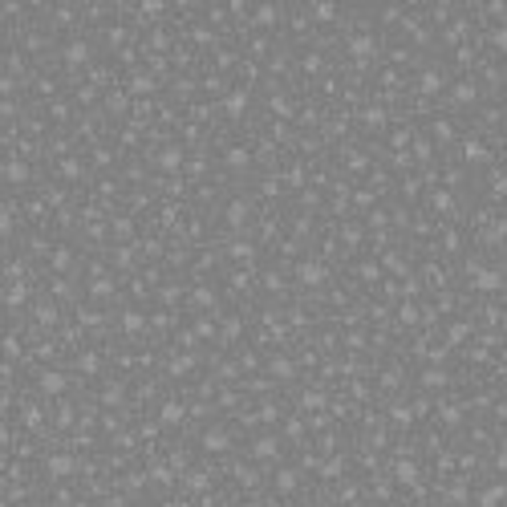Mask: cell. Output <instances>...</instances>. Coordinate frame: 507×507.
<instances>
[{
	"instance_id": "15",
	"label": "cell",
	"mask_w": 507,
	"mask_h": 507,
	"mask_svg": "<svg viewBox=\"0 0 507 507\" xmlns=\"http://www.w3.org/2000/svg\"><path fill=\"white\" fill-rule=\"evenodd\" d=\"M454 98H458V102H471V98H475V90H471V85H458V90H454Z\"/></svg>"
},
{
	"instance_id": "16",
	"label": "cell",
	"mask_w": 507,
	"mask_h": 507,
	"mask_svg": "<svg viewBox=\"0 0 507 507\" xmlns=\"http://www.w3.org/2000/svg\"><path fill=\"white\" fill-rule=\"evenodd\" d=\"M20 300H25V288H20V284H16V288H12V292H8V304H20Z\"/></svg>"
},
{
	"instance_id": "9",
	"label": "cell",
	"mask_w": 507,
	"mask_h": 507,
	"mask_svg": "<svg viewBox=\"0 0 507 507\" xmlns=\"http://www.w3.org/2000/svg\"><path fill=\"white\" fill-rule=\"evenodd\" d=\"M4 174H8L12 183H25V167H20V163H8V167H4Z\"/></svg>"
},
{
	"instance_id": "13",
	"label": "cell",
	"mask_w": 507,
	"mask_h": 507,
	"mask_svg": "<svg viewBox=\"0 0 507 507\" xmlns=\"http://www.w3.org/2000/svg\"><path fill=\"white\" fill-rule=\"evenodd\" d=\"M69 471H73L69 458H53V475H69Z\"/></svg>"
},
{
	"instance_id": "3",
	"label": "cell",
	"mask_w": 507,
	"mask_h": 507,
	"mask_svg": "<svg viewBox=\"0 0 507 507\" xmlns=\"http://www.w3.org/2000/svg\"><path fill=\"white\" fill-rule=\"evenodd\" d=\"M203 447H207V451H224V447H227V434H224V430H211V434H203Z\"/></svg>"
},
{
	"instance_id": "5",
	"label": "cell",
	"mask_w": 507,
	"mask_h": 507,
	"mask_svg": "<svg viewBox=\"0 0 507 507\" xmlns=\"http://www.w3.org/2000/svg\"><path fill=\"white\" fill-rule=\"evenodd\" d=\"M398 479H402V483H414V479H418V467L402 458V462H398Z\"/></svg>"
},
{
	"instance_id": "7",
	"label": "cell",
	"mask_w": 507,
	"mask_h": 507,
	"mask_svg": "<svg viewBox=\"0 0 507 507\" xmlns=\"http://www.w3.org/2000/svg\"><path fill=\"white\" fill-rule=\"evenodd\" d=\"M300 276H304V280H308V284H317V280H321V276H325V272H321L317 264H304V268H300Z\"/></svg>"
},
{
	"instance_id": "12",
	"label": "cell",
	"mask_w": 507,
	"mask_h": 507,
	"mask_svg": "<svg viewBox=\"0 0 507 507\" xmlns=\"http://www.w3.org/2000/svg\"><path fill=\"white\" fill-rule=\"evenodd\" d=\"M443 382H447L443 369H426V386H443Z\"/></svg>"
},
{
	"instance_id": "4",
	"label": "cell",
	"mask_w": 507,
	"mask_h": 507,
	"mask_svg": "<svg viewBox=\"0 0 507 507\" xmlns=\"http://www.w3.org/2000/svg\"><path fill=\"white\" fill-rule=\"evenodd\" d=\"M85 53H90V49L77 41V45H69V49H65V61H69V65H81V61H85Z\"/></svg>"
},
{
	"instance_id": "10",
	"label": "cell",
	"mask_w": 507,
	"mask_h": 507,
	"mask_svg": "<svg viewBox=\"0 0 507 507\" xmlns=\"http://www.w3.org/2000/svg\"><path fill=\"white\" fill-rule=\"evenodd\" d=\"M256 454H260V458H264V454H276V443H272V438H260V443H256Z\"/></svg>"
},
{
	"instance_id": "1",
	"label": "cell",
	"mask_w": 507,
	"mask_h": 507,
	"mask_svg": "<svg viewBox=\"0 0 507 507\" xmlns=\"http://www.w3.org/2000/svg\"><path fill=\"white\" fill-rule=\"evenodd\" d=\"M507 499V487H487L483 495H479V507H499Z\"/></svg>"
},
{
	"instance_id": "2",
	"label": "cell",
	"mask_w": 507,
	"mask_h": 507,
	"mask_svg": "<svg viewBox=\"0 0 507 507\" xmlns=\"http://www.w3.org/2000/svg\"><path fill=\"white\" fill-rule=\"evenodd\" d=\"M61 390H65L61 373H41V394H61Z\"/></svg>"
},
{
	"instance_id": "14",
	"label": "cell",
	"mask_w": 507,
	"mask_h": 507,
	"mask_svg": "<svg viewBox=\"0 0 507 507\" xmlns=\"http://www.w3.org/2000/svg\"><path fill=\"white\" fill-rule=\"evenodd\" d=\"M256 20H260V25H272V20H276V8H260Z\"/></svg>"
},
{
	"instance_id": "11",
	"label": "cell",
	"mask_w": 507,
	"mask_h": 507,
	"mask_svg": "<svg viewBox=\"0 0 507 507\" xmlns=\"http://www.w3.org/2000/svg\"><path fill=\"white\" fill-rule=\"evenodd\" d=\"M313 8H317V20H333V4L321 0V4H313Z\"/></svg>"
},
{
	"instance_id": "6",
	"label": "cell",
	"mask_w": 507,
	"mask_h": 507,
	"mask_svg": "<svg viewBox=\"0 0 507 507\" xmlns=\"http://www.w3.org/2000/svg\"><path fill=\"white\" fill-rule=\"evenodd\" d=\"M475 284L479 288H499V272H475Z\"/></svg>"
},
{
	"instance_id": "8",
	"label": "cell",
	"mask_w": 507,
	"mask_h": 507,
	"mask_svg": "<svg viewBox=\"0 0 507 507\" xmlns=\"http://www.w3.org/2000/svg\"><path fill=\"white\" fill-rule=\"evenodd\" d=\"M179 418H183V406H174V402L163 406V422H179Z\"/></svg>"
}]
</instances>
